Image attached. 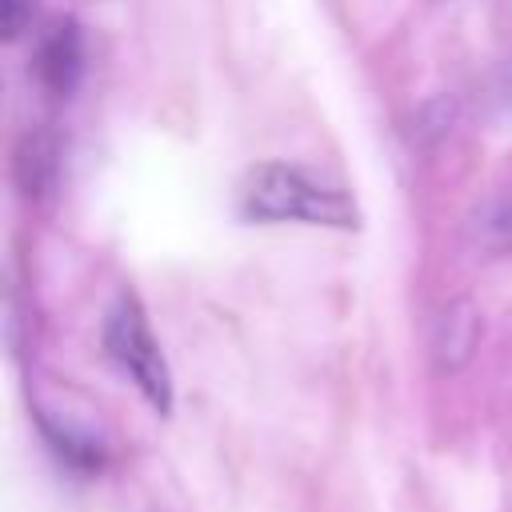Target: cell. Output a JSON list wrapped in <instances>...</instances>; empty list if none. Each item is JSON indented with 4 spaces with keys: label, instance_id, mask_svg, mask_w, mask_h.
Returning a JSON list of instances; mask_svg holds the SVG:
<instances>
[{
    "label": "cell",
    "instance_id": "obj_1",
    "mask_svg": "<svg viewBox=\"0 0 512 512\" xmlns=\"http://www.w3.org/2000/svg\"><path fill=\"white\" fill-rule=\"evenodd\" d=\"M244 216L252 220H304L324 228H360V208L340 188H328L296 164L268 160L248 172Z\"/></svg>",
    "mask_w": 512,
    "mask_h": 512
},
{
    "label": "cell",
    "instance_id": "obj_10",
    "mask_svg": "<svg viewBox=\"0 0 512 512\" xmlns=\"http://www.w3.org/2000/svg\"><path fill=\"white\" fill-rule=\"evenodd\" d=\"M500 24H504V32L512 36V0H504V4H500Z\"/></svg>",
    "mask_w": 512,
    "mask_h": 512
},
{
    "label": "cell",
    "instance_id": "obj_7",
    "mask_svg": "<svg viewBox=\"0 0 512 512\" xmlns=\"http://www.w3.org/2000/svg\"><path fill=\"white\" fill-rule=\"evenodd\" d=\"M472 236H476V244H484V248H492V252L512 248V188L488 196V200L476 208V216H472Z\"/></svg>",
    "mask_w": 512,
    "mask_h": 512
},
{
    "label": "cell",
    "instance_id": "obj_6",
    "mask_svg": "<svg viewBox=\"0 0 512 512\" xmlns=\"http://www.w3.org/2000/svg\"><path fill=\"white\" fill-rule=\"evenodd\" d=\"M40 428H44L48 444H52L68 464H76V468H100L104 444H100L92 432H84V428H76V424H68V420H52V416H40Z\"/></svg>",
    "mask_w": 512,
    "mask_h": 512
},
{
    "label": "cell",
    "instance_id": "obj_2",
    "mask_svg": "<svg viewBox=\"0 0 512 512\" xmlns=\"http://www.w3.org/2000/svg\"><path fill=\"white\" fill-rule=\"evenodd\" d=\"M104 348L108 356L132 376V384L144 392V400L156 408V412H168L172 408V372H168V360L148 328V316L140 308V300L132 292H120L116 304L108 308L104 316Z\"/></svg>",
    "mask_w": 512,
    "mask_h": 512
},
{
    "label": "cell",
    "instance_id": "obj_8",
    "mask_svg": "<svg viewBox=\"0 0 512 512\" xmlns=\"http://www.w3.org/2000/svg\"><path fill=\"white\" fill-rule=\"evenodd\" d=\"M4 8V40H16L28 24V0H0Z\"/></svg>",
    "mask_w": 512,
    "mask_h": 512
},
{
    "label": "cell",
    "instance_id": "obj_5",
    "mask_svg": "<svg viewBox=\"0 0 512 512\" xmlns=\"http://www.w3.org/2000/svg\"><path fill=\"white\" fill-rule=\"evenodd\" d=\"M476 340H480V316L468 300L448 304L432 324V356L444 372L460 368L476 352Z\"/></svg>",
    "mask_w": 512,
    "mask_h": 512
},
{
    "label": "cell",
    "instance_id": "obj_3",
    "mask_svg": "<svg viewBox=\"0 0 512 512\" xmlns=\"http://www.w3.org/2000/svg\"><path fill=\"white\" fill-rule=\"evenodd\" d=\"M84 72V36L76 20H56L36 44V76L52 96H68Z\"/></svg>",
    "mask_w": 512,
    "mask_h": 512
},
{
    "label": "cell",
    "instance_id": "obj_4",
    "mask_svg": "<svg viewBox=\"0 0 512 512\" xmlns=\"http://www.w3.org/2000/svg\"><path fill=\"white\" fill-rule=\"evenodd\" d=\"M12 176L28 200H44L60 176V148L48 132H24L12 152Z\"/></svg>",
    "mask_w": 512,
    "mask_h": 512
},
{
    "label": "cell",
    "instance_id": "obj_9",
    "mask_svg": "<svg viewBox=\"0 0 512 512\" xmlns=\"http://www.w3.org/2000/svg\"><path fill=\"white\" fill-rule=\"evenodd\" d=\"M496 100H500V108L512 116V60L504 64V72H500V80H496Z\"/></svg>",
    "mask_w": 512,
    "mask_h": 512
}]
</instances>
